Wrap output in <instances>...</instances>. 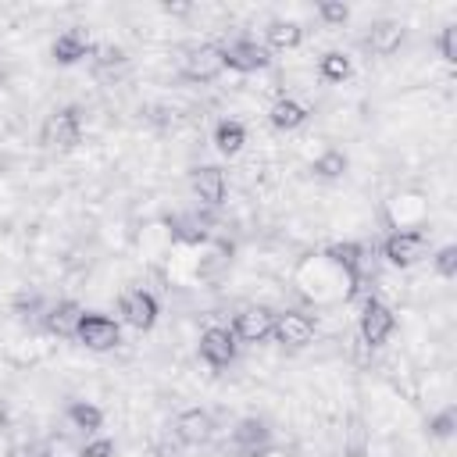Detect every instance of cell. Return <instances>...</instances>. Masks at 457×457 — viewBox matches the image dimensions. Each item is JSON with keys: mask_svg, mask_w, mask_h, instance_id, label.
<instances>
[{"mask_svg": "<svg viewBox=\"0 0 457 457\" xmlns=\"http://www.w3.org/2000/svg\"><path fill=\"white\" fill-rule=\"evenodd\" d=\"M82 143V111L75 104L46 114V121L39 125V146L50 154H71Z\"/></svg>", "mask_w": 457, "mask_h": 457, "instance_id": "6da1fadb", "label": "cell"}, {"mask_svg": "<svg viewBox=\"0 0 457 457\" xmlns=\"http://www.w3.org/2000/svg\"><path fill=\"white\" fill-rule=\"evenodd\" d=\"M75 343H82L86 350L93 353H107L121 343V325L111 318V314H100V311H82L79 325H75Z\"/></svg>", "mask_w": 457, "mask_h": 457, "instance_id": "7a4b0ae2", "label": "cell"}, {"mask_svg": "<svg viewBox=\"0 0 457 457\" xmlns=\"http://www.w3.org/2000/svg\"><path fill=\"white\" fill-rule=\"evenodd\" d=\"M357 328H361V339L368 346H382L396 328V314L378 296H364L361 300V314H357Z\"/></svg>", "mask_w": 457, "mask_h": 457, "instance_id": "3957f363", "label": "cell"}, {"mask_svg": "<svg viewBox=\"0 0 457 457\" xmlns=\"http://www.w3.org/2000/svg\"><path fill=\"white\" fill-rule=\"evenodd\" d=\"M221 61H225V68H232L239 75H253V71H264L271 64V50L250 36H239V39L221 46Z\"/></svg>", "mask_w": 457, "mask_h": 457, "instance_id": "277c9868", "label": "cell"}, {"mask_svg": "<svg viewBox=\"0 0 457 457\" xmlns=\"http://www.w3.org/2000/svg\"><path fill=\"white\" fill-rule=\"evenodd\" d=\"M428 250V236L421 228H396L393 236H386L382 243V257L393 264V268H411L425 257Z\"/></svg>", "mask_w": 457, "mask_h": 457, "instance_id": "5b68a950", "label": "cell"}, {"mask_svg": "<svg viewBox=\"0 0 457 457\" xmlns=\"http://www.w3.org/2000/svg\"><path fill=\"white\" fill-rule=\"evenodd\" d=\"M118 314H121V321H125L129 328H136V332H150V328L157 325L161 303H157V296L146 293V289H125L121 300H118Z\"/></svg>", "mask_w": 457, "mask_h": 457, "instance_id": "8992f818", "label": "cell"}, {"mask_svg": "<svg viewBox=\"0 0 457 457\" xmlns=\"http://www.w3.org/2000/svg\"><path fill=\"white\" fill-rule=\"evenodd\" d=\"M196 350H200V361H204L207 368H228V364L236 361L239 343H236V336H232L228 325H207V328L200 332Z\"/></svg>", "mask_w": 457, "mask_h": 457, "instance_id": "52a82bcc", "label": "cell"}, {"mask_svg": "<svg viewBox=\"0 0 457 457\" xmlns=\"http://www.w3.org/2000/svg\"><path fill=\"white\" fill-rule=\"evenodd\" d=\"M271 325H275V311L264 303H250L232 318V336L236 343H264L271 339Z\"/></svg>", "mask_w": 457, "mask_h": 457, "instance_id": "ba28073f", "label": "cell"}, {"mask_svg": "<svg viewBox=\"0 0 457 457\" xmlns=\"http://www.w3.org/2000/svg\"><path fill=\"white\" fill-rule=\"evenodd\" d=\"M271 339H275L278 346L303 350V346L314 339V318H311V314H303V311H282V314H275Z\"/></svg>", "mask_w": 457, "mask_h": 457, "instance_id": "9c48e42d", "label": "cell"}, {"mask_svg": "<svg viewBox=\"0 0 457 457\" xmlns=\"http://www.w3.org/2000/svg\"><path fill=\"white\" fill-rule=\"evenodd\" d=\"M221 71H225V61H221V46L218 43H196L182 57V75L193 79V82H211Z\"/></svg>", "mask_w": 457, "mask_h": 457, "instance_id": "30bf717a", "label": "cell"}, {"mask_svg": "<svg viewBox=\"0 0 457 457\" xmlns=\"http://www.w3.org/2000/svg\"><path fill=\"white\" fill-rule=\"evenodd\" d=\"M93 50H96V43H93V36H89V29H82V25H71V29H64L54 43H50V57L57 61V64H79V61H86V57H93Z\"/></svg>", "mask_w": 457, "mask_h": 457, "instance_id": "8fae6325", "label": "cell"}, {"mask_svg": "<svg viewBox=\"0 0 457 457\" xmlns=\"http://www.w3.org/2000/svg\"><path fill=\"white\" fill-rule=\"evenodd\" d=\"M189 189L204 207H221V200L228 193V179L218 164H196L189 171Z\"/></svg>", "mask_w": 457, "mask_h": 457, "instance_id": "7c38bea8", "label": "cell"}, {"mask_svg": "<svg viewBox=\"0 0 457 457\" xmlns=\"http://www.w3.org/2000/svg\"><path fill=\"white\" fill-rule=\"evenodd\" d=\"M171 432H175V439H179L182 446H204V443L214 436V418H211V411H204V407H186V411L175 414Z\"/></svg>", "mask_w": 457, "mask_h": 457, "instance_id": "4fadbf2b", "label": "cell"}, {"mask_svg": "<svg viewBox=\"0 0 457 457\" xmlns=\"http://www.w3.org/2000/svg\"><path fill=\"white\" fill-rule=\"evenodd\" d=\"M403 39H407V25H403V21H396V18H378V21L371 25V32H368L364 43L371 46V54L389 57V54L400 50Z\"/></svg>", "mask_w": 457, "mask_h": 457, "instance_id": "5bb4252c", "label": "cell"}, {"mask_svg": "<svg viewBox=\"0 0 457 457\" xmlns=\"http://www.w3.org/2000/svg\"><path fill=\"white\" fill-rule=\"evenodd\" d=\"M307 104L303 100H296V96H278L275 104H271V111H268V121H271V129H278V132H293V129H300L303 121H307Z\"/></svg>", "mask_w": 457, "mask_h": 457, "instance_id": "9a60e30c", "label": "cell"}, {"mask_svg": "<svg viewBox=\"0 0 457 457\" xmlns=\"http://www.w3.org/2000/svg\"><path fill=\"white\" fill-rule=\"evenodd\" d=\"M303 43V29L293 18H271L264 29V46L268 50H296Z\"/></svg>", "mask_w": 457, "mask_h": 457, "instance_id": "2e32d148", "label": "cell"}, {"mask_svg": "<svg viewBox=\"0 0 457 457\" xmlns=\"http://www.w3.org/2000/svg\"><path fill=\"white\" fill-rule=\"evenodd\" d=\"M211 143H214V150H218L221 157H236V154L246 146V125L236 121V118H221V121L214 125V132H211Z\"/></svg>", "mask_w": 457, "mask_h": 457, "instance_id": "e0dca14e", "label": "cell"}, {"mask_svg": "<svg viewBox=\"0 0 457 457\" xmlns=\"http://www.w3.org/2000/svg\"><path fill=\"white\" fill-rule=\"evenodd\" d=\"M79 318H82V307L75 303V300H61V303H54L50 311H46V332H54V336H61V339H75V325H79Z\"/></svg>", "mask_w": 457, "mask_h": 457, "instance_id": "ac0fdd59", "label": "cell"}, {"mask_svg": "<svg viewBox=\"0 0 457 457\" xmlns=\"http://www.w3.org/2000/svg\"><path fill=\"white\" fill-rule=\"evenodd\" d=\"M64 414H68L71 428H79V432H86V436H96V432L104 428V411H100L96 403H89V400H71Z\"/></svg>", "mask_w": 457, "mask_h": 457, "instance_id": "d6986e66", "label": "cell"}, {"mask_svg": "<svg viewBox=\"0 0 457 457\" xmlns=\"http://www.w3.org/2000/svg\"><path fill=\"white\" fill-rule=\"evenodd\" d=\"M171 236L179 243H186V246H200V243H207V218H200V214H179L171 221Z\"/></svg>", "mask_w": 457, "mask_h": 457, "instance_id": "ffe728a7", "label": "cell"}, {"mask_svg": "<svg viewBox=\"0 0 457 457\" xmlns=\"http://www.w3.org/2000/svg\"><path fill=\"white\" fill-rule=\"evenodd\" d=\"M346 168H350V157H346L339 146H325V150L314 157V164H311V171H314L318 179H339Z\"/></svg>", "mask_w": 457, "mask_h": 457, "instance_id": "44dd1931", "label": "cell"}, {"mask_svg": "<svg viewBox=\"0 0 457 457\" xmlns=\"http://www.w3.org/2000/svg\"><path fill=\"white\" fill-rule=\"evenodd\" d=\"M350 71H353V64H350V57L343 50H328L318 61V75L325 82H343V79H350Z\"/></svg>", "mask_w": 457, "mask_h": 457, "instance_id": "7402d4cb", "label": "cell"}, {"mask_svg": "<svg viewBox=\"0 0 457 457\" xmlns=\"http://www.w3.org/2000/svg\"><path fill=\"white\" fill-rule=\"evenodd\" d=\"M328 253L346 268V275H350V293L346 296H353L357 293V282H361V246L357 243H343V246H332Z\"/></svg>", "mask_w": 457, "mask_h": 457, "instance_id": "603a6c76", "label": "cell"}, {"mask_svg": "<svg viewBox=\"0 0 457 457\" xmlns=\"http://www.w3.org/2000/svg\"><path fill=\"white\" fill-rule=\"evenodd\" d=\"M129 64V57H125V50L121 46H96L93 50V71L96 75H104V71H111V68H125Z\"/></svg>", "mask_w": 457, "mask_h": 457, "instance_id": "cb8c5ba5", "label": "cell"}, {"mask_svg": "<svg viewBox=\"0 0 457 457\" xmlns=\"http://www.w3.org/2000/svg\"><path fill=\"white\" fill-rule=\"evenodd\" d=\"M236 446H239V453L246 450V443H268V428H264V421H257V418H246V421H239V428H236Z\"/></svg>", "mask_w": 457, "mask_h": 457, "instance_id": "d4e9b609", "label": "cell"}, {"mask_svg": "<svg viewBox=\"0 0 457 457\" xmlns=\"http://www.w3.org/2000/svg\"><path fill=\"white\" fill-rule=\"evenodd\" d=\"M314 11H318V18L325 25H346V18H350V7L343 0H318Z\"/></svg>", "mask_w": 457, "mask_h": 457, "instance_id": "484cf974", "label": "cell"}, {"mask_svg": "<svg viewBox=\"0 0 457 457\" xmlns=\"http://www.w3.org/2000/svg\"><path fill=\"white\" fill-rule=\"evenodd\" d=\"M432 264H436V275L453 278V275H457V243L439 246V250H436V257H432Z\"/></svg>", "mask_w": 457, "mask_h": 457, "instance_id": "4316f807", "label": "cell"}, {"mask_svg": "<svg viewBox=\"0 0 457 457\" xmlns=\"http://www.w3.org/2000/svg\"><path fill=\"white\" fill-rule=\"evenodd\" d=\"M114 439L111 436H93V439H86L82 446H79V453L75 457H114Z\"/></svg>", "mask_w": 457, "mask_h": 457, "instance_id": "83f0119b", "label": "cell"}, {"mask_svg": "<svg viewBox=\"0 0 457 457\" xmlns=\"http://www.w3.org/2000/svg\"><path fill=\"white\" fill-rule=\"evenodd\" d=\"M428 428H432V436H436V439L453 436V428H457V407H443V411L428 421Z\"/></svg>", "mask_w": 457, "mask_h": 457, "instance_id": "f1b7e54d", "label": "cell"}, {"mask_svg": "<svg viewBox=\"0 0 457 457\" xmlns=\"http://www.w3.org/2000/svg\"><path fill=\"white\" fill-rule=\"evenodd\" d=\"M439 57H443L446 64L457 61V25H446V29L439 32Z\"/></svg>", "mask_w": 457, "mask_h": 457, "instance_id": "f546056e", "label": "cell"}, {"mask_svg": "<svg viewBox=\"0 0 457 457\" xmlns=\"http://www.w3.org/2000/svg\"><path fill=\"white\" fill-rule=\"evenodd\" d=\"M164 11H175V14H182V11H189V4H164Z\"/></svg>", "mask_w": 457, "mask_h": 457, "instance_id": "4dcf8cb0", "label": "cell"}, {"mask_svg": "<svg viewBox=\"0 0 457 457\" xmlns=\"http://www.w3.org/2000/svg\"><path fill=\"white\" fill-rule=\"evenodd\" d=\"M343 457H371L368 450H350V453H343Z\"/></svg>", "mask_w": 457, "mask_h": 457, "instance_id": "1f68e13d", "label": "cell"}, {"mask_svg": "<svg viewBox=\"0 0 457 457\" xmlns=\"http://www.w3.org/2000/svg\"><path fill=\"white\" fill-rule=\"evenodd\" d=\"M0 79H4V68H0Z\"/></svg>", "mask_w": 457, "mask_h": 457, "instance_id": "d6a6232c", "label": "cell"}]
</instances>
